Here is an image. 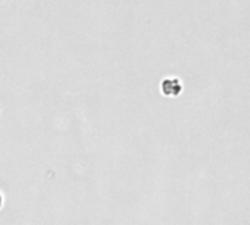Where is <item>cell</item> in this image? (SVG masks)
Listing matches in <instances>:
<instances>
[{
  "mask_svg": "<svg viewBox=\"0 0 250 225\" xmlns=\"http://www.w3.org/2000/svg\"><path fill=\"white\" fill-rule=\"evenodd\" d=\"M160 89H161V94L167 98H176L182 94L183 91V85H182V81L179 78H166L161 81V85H160Z\"/></svg>",
  "mask_w": 250,
  "mask_h": 225,
  "instance_id": "6da1fadb",
  "label": "cell"
}]
</instances>
